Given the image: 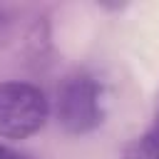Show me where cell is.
Returning a JSON list of instances; mask_svg holds the SVG:
<instances>
[{"instance_id": "6da1fadb", "label": "cell", "mask_w": 159, "mask_h": 159, "mask_svg": "<svg viewBox=\"0 0 159 159\" xmlns=\"http://www.w3.org/2000/svg\"><path fill=\"white\" fill-rule=\"evenodd\" d=\"M104 87L92 72L75 70L60 82L55 92V119L67 134L82 137L94 132L104 122Z\"/></svg>"}, {"instance_id": "277c9868", "label": "cell", "mask_w": 159, "mask_h": 159, "mask_svg": "<svg viewBox=\"0 0 159 159\" xmlns=\"http://www.w3.org/2000/svg\"><path fill=\"white\" fill-rule=\"evenodd\" d=\"M0 159H32V157L15 149V147H10V144H0Z\"/></svg>"}, {"instance_id": "3957f363", "label": "cell", "mask_w": 159, "mask_h": 159, "mask_svg": "<svg viewBox=\"0 0 159 159\" xmlns=\"http://www.w3.org/2000/svg\"><path fill=\"white\" fill-rule=\"evenodd\" d=\"M122 159H159V109L154 112L152 124L139 137L124 144Z\"/></svg>"}, {"instance_id": "7a4b0ae2", "label": "cell", "mask_w": 159, "mask_h": 159, "mask_svg": "<svg viewBox=\"0 0 159 159\" xmlns=\"http://www.w3.org/2000/svg\"><path fill=\"white\" fill-rule=\"evenodd\" d=\"M50 119V99L32 82H0V137L10 142L30 139Z\"/></svg>"}]
</instances>
